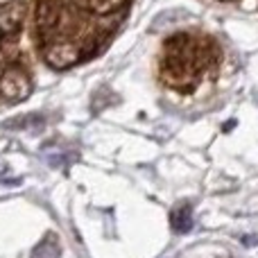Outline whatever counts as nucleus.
I'll list each match as a JSON object with an SVG mask.
<instances>
[{
    "instance_id": "f257e3e1",
    "label": "nucleus",
    "mask_w": 258,
    "mask_h": 258,
    "mask_svg": "<svg viewBox=\"0 0 258 258\" xmlns=\"http://www.w3.org/2000/svg\"><path fill=\"white\" fill-rule=\"evenodd\" d=\"M34 52L66 73L102 57L132 16L136 0H27Z\"/></svg>"
},
{
    "instance_id": "f03ea898",
    "label": "nucleus",
    "mask_w": 258,
    "mask_h": 258,
    "mask_svg": "<svg viewBox=\"0 0 258 258\" xmlns=\"http://www.w3.org/2000/svg\"><path fill=\"white\" fill-rule=\"evenodd\" d=\"M229 63L224 43L204 27H179L163 36L154 57L156 82L177 98L211 91Z\"/></svg>"
},
{
    "instance_id": "7ed1b4c3",
    "label": "nucleus",
    "mask_w": 258,
    "mask_h": 258,
    "mask_svg": "<svg viewBox=\"0 0 258 258\" xmlns=\"http://www.w3.org/2000/svg\"><path fill=\"white\" fill-rule=\"evenodd\" d=\"M27 0H0V109L25 102L36 86Z\"/></svg>"
},
{
    "instance_id": "20e7f679",
    "label": "nucleus",
    "mask_w": 258,
    "mask_h": 258,
    "mask_svg": "<svg viewBox=\"0 0 258 258\" xmlns=\"http://www.w3.org/2000/svg\"><path fill=\"white\" fill-rule=\"evenodd\" d=\"M202 3L215 5V7L242 9V12H258V0H202Z\"/></svg>"
},
{
    "instance_id": "39448f33",
    "label": "nucleus",
    "mask_w": 258,
    "mask_h": 258,
    "mask_svg": "<svg viewBox=\"0 0 258 258\" xmlns=\"http://www.w3.org/2000/svg\"><path fill=\"white\" fill-rule=\"evenodd\" d=\"M32 258H59V245L54 240V236H48L39 247L34 249Z\"/></svg>"
}]
</instances>
